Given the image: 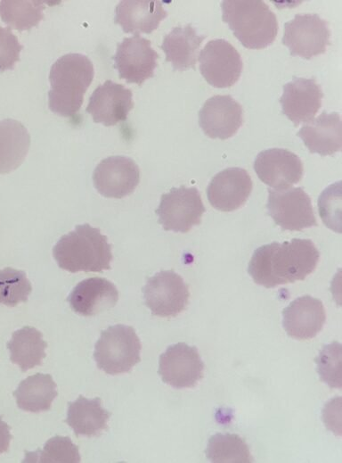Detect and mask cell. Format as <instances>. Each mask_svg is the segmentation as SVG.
I'll return each instance as SVG.
<instances>
[{
    "label": "cell",
    "instance_id": "obj_33",
    "mask_svg": "<svg viewBox=\"0 0 342 463\" xmlns=\"http://www.w3.org/2000/svg\"><path fill=\"white\" fill-rule=\"evenodd\" d=\"M340 182L327 187L318 200L319 213L325 225L333 229L340 230Z\"/></svg>",
    "mask_w": 342,
    "mask_h": 463
},
{
    "label": "cell",
    "instance_id": "obj_22",
    "mask_svg": "<svg viewBox=\"0 0 342 463\" xmlns=\"http://www.w3.org/2000/svg\"><path fill=\"white\" fill-rule=\"evenodd\" d=\"M167 16L162 2L157 0H123L115 9V23L134 35L151 33Z\"/></svg>",
    "mask_w": 342,
    "mask_h": 463
},
{
    "label": "cell",
    "instance_id": "obj_28",
    "mask_svg": "<svg viewBox=\"0 0 342 463\" xmlns=\"http://www.w3.org/2000/svg\"><path fill=\"white\" fill-rule=\"evenodd\" d=\"M44 1L2 0L0 17L10 29L19 31L29 30L44 19Z\"/></svg>",
    "mask_w": 342,
    "mask_h": 463
},
{
    "label": "cell",
    "instance_id": "obj_6",
    "mask_svg": "<svg viewBox=\"0 0 342 463\" xmlns=\"http://www.w3.org/2000/svg\"><path fill=\"white\" fill-rule=\"evenodd\" d=\"M206 208L196 187H173L163 194L156 213L165 230L187 233L200 225Z\"/></svg>",
    "mask_w": 342,
    "mask_h": 463
},
{
    "label": "cell",
    "instance_id": "obj_8",
    "mask_svg": "<svg viewBox=\"0 0 342 463\" xmlns=\"http://www.w3.org/2000/svg\"><path fill=\"white\" fill-rule=\"evenodd\" d=\"M142 292L145 304L154 316L175 318L189 303V286L174 270H161L150 277Z\"/></svg>",
    "mask_w": 342,
    "mask_h": 463
},
{
    "label": "cell",
    "instance_id": "obj_12",
    "mask_svg": "<svg viewBox=\"0 0 342 463\" xmlns=\"http://www.w3.org/2000/svg\"><path fill=\"white\" fill-rule=\"evenodd\" d=\"M159 54L145 37L135 34L125 37L118 45L114 56L115 68L120 79L127 83L141 86L146 79L152 78L158 66Z\"/></svg>",
    "mask_w": 342,
    "mask_h": 463
},
{
    "label": "cell",
    "instance_id": "obj_19",
    "mask_svg": "<svg viewBox=\"0 0 342 463\" xmlns=\"http://www.w3.org/2000/svg\"><path fill=\"white\" fill-rule=\"evenodd\" d=\"M282 326L287 335L297 340L315 337L326 321L322 302L310 295L292 301L282 311Z\"/></svg>",
    "mask_w": 342,
    "mask_h": 463
},
{
    "label": "cell",
    "instance_id": "obj_9",
    "mask_svg": "<svg viewBox=\"0 0 342 463\" xmlns=\"http://www.w3.org/2000/svg\"><path fill=\"white\" fill-rule=\"evenodd\" d=\"M330 37L328 22L318 14H296L284 24L282 44L292 56L309 60L326 52Z\"/></svg>",
    "mask_w": 342,
    "mask_h": 463
},
{
    "label": "cell",
    "instance_id": "obj_7",
    "mask_svg": "<svg viewBox=\"0 0 342 463\" xmlns=\"http://www.w3.org/2000/svg\"><path fill=\"white\" fill-rule=\"evenodd\" d=\"M266 207L282 230L300 231L317 226L311 198L303 187L269 188Z\"/></svg>",
    "mask_w": 342,
    "mask_h": 463
},
{
    "label": "cell",
    "instance_id": "obj_35",
    "mask_svg": "<svg viewBox=\"0 0 342 463\" xmlns=\"http://www.w3.org/2000/svg\"><path fill=\"white\" fill-rule=\"evenodd\" d=\"M12 438L10 426L0 416V455L8 451Z\"/></svg>",
    "mask_w": 342,
    "mask_h": 463
},
{
    "label": "cell",
    "instance_id": "obj_29",
    "mask_svg": "<svg viewBox=\"0 0 342 463\" xmlns=\"http://www.w3.org/2000/svg\"><path fill=\"white\" fill-rule=\"evenodd\" d=\"M206 456L215 463H249L253 461L246 442L235 434H216L208 442Z\"/></svg>",
    "mask_w": 342,
    "mask_h": 463
},
{
    "label": "cell",
    "instance_id": "obj_18",
    "mask_svg": "<svg viewBox=\"0 0 342 463\" xmlns=\"http://www.w3.org/2000/svg\"><path fill=\"white\" fill-rule=\"evenodd\" d=\"M322 97V87L314 79L297 78L283 86L280 103L283 114L298 126L314 120Z\"/></svg>",
    "mask_w": 342,
    "mask_h": 463
},
{
    "label": "cell",
    "instance_id": "obj_15",
    "mask_svg": "<svg viewBox=\"0 0 342 463\" xmlns=\"http://www.w3.org/2000/svg\"><path fill=\"white\" fill-rule=\"evenodd\" d=\"M243 123L241 105L231 95L208 98L199 112V124L210 138L222 140L233 136Z\"/></svg>",
    "mask_w": 342,
    "mask_h": 463
},
{
    "label": "cell",
    "instance_id": "obj_16",
    "mask_svg": "<svg viewBox=\"0 0 342 463\" xmlns=\"http://www.w3.org/2000/svg\"><path fill=\"white\" fill-rule=\"evenodd\" d=\"M253 188L252 179L242 168H227L210 180L207 195L209 203L221 211H232L242 207Z\"/></svg>",
    "mask_w": 342,
    "mask_h": 463
},
{
    "label": "cell",
    "instance_id": "obj_24",
    "mask_svg": "<svg viewBox=\"0 0 342 463\" xmlns=\"http://www.w3.org/2000/svg\"><path fill=\"white\" fill-rule=\"evenodd\" d=\"M110 413L102 408L100 398L79 396L69 402L66 423L76 436H99L108 427Z\"/></svg>",
    "mask_w": 342,
    "mask_h": 463
},
{
    "label": "cell",
    "instance_id": "obj_11",
    "mask_svg": "<svg viewBox=\"0 0 342 463\" xmlns=\"http://www.w3.org/2000/svg\"><path fill=\"white\" fill-rule=\"evenodd\" d=\"M205 365L195 346L172 344L159 356V374L176 389L192 388L203 378Z\"/></svg>",
    "mask_w": 342,
    "mask_h": 463
},
{
    "label": "cell",
    "instance_id": "obj_4",
    "mask_svg": "<svg viewBox=\"0 0 342 463\" xmlns=\"http://www.w3.org/2000/svg\"><path fill=\"white\" fill-rule=\"evenodd\" d=\"M223 21L248 49H263L273 43L278 21L261 0H224L221 4Z\"/></svg>",
    "mask_w": 342,
    "mask_h": 463
},
{
    "label": "cell",
    "instance_id": "obj_27",
    "mask_svg": "<svg viewBox=\"0 0 342 463\" xmlns=\"http://www.w3.org/2000/svg\"><path fill=\"white\" fill-rule=\"evenodd\" d=\"M46 347L41 332L32 327L14 331L7 343L12 363L23 372L42 364Z\"/></svg>",
    "mask_w": 342,
    "mask_h": 463
},
{
    "label": "cell",
    "instance_id": "obj_34",
    "mask_svg": "<svg viewBox=\"0 0 342 463\" xmlns=\"http://www.w3.org/2000/svg\"><path fill=\"white\" fill-rule=\"evenodd\" d=\"M22 48L12 29L0 26V72L14 68Z\"/></svg>",
    "mask_w": 342,
    "mask_h": 463
},
{
    "label": "cell",
    "instance_id": "obj_10",
    "mask_svg": "<svg viewBox=\"0 0 342 463\" xmlns=\"http://www.w3.org/2000/svg\"><path fill=\"white\" fill-rule=\"evenodd\" d=\"M199 62L205 80L218 88L233 86L239 80L243 68L239 52L223 38L208 41L200 52Z\"/></svg>",
    "mask_w": 342,
    "mask_h": 463
},
{
    "label": "cell",
    "instance_id": "obj_5",
    "mask_svg": "<svg viewBox=\"0 0 342 463\" xmlns=\"http://www.w3.org/2000/svg\"><path fill=\"white\" fill-rule=\"evenodd\" d=\"M141 341L132 327L114 325L103 330L94 346L97 368L108 375L128 373L141 360Z\"/></svg>",
    "mask_w": 342,
    "mask_h": 463
},
{
    "label": "cell",
    "instance_id": "obj_20",
    "mask_svg": "<svg viewBox=\"0 0 342 463\" xmlns=\"http://www.w3.org/2000/svg\"><path fill=\"white\" fill-rule=\"evenodd\" d=\"M67 300L76 313L89 317L113 308L118 301V292L110 280L90 277L79 282Z\"/></svg>",
    "mask_w": 342,
    "mask_h": 463
},
{
    "label": "cell",
    "instance_id": "obj_21",
    "mask_svg": "<svg viewBox=\"0 0 342 463\" xmlns=\"http://www.w3.org/2000/svg\"><path fill=\"white\" fill-rule=\"evenodd\" d=\"M310 153L322 156L341 151L342 125L338 112L323 111L316 119L304 124L297 133Z\"/></svg>",
    "mask_w": 342,
    "mask_h": 463
},
{
    "label": "cell",
    "instance_id": "obj_3",
    "mask_svg": "<svg viewBox=\"0 0 342 463\" xmlns=\"http://www.w3.org/2000/svg\"><path fill=\"white\" fill-rule=\"evenodd\" d=\"M53 255L61 269L71 273L109 270L113 258L107 236L89 224L77 225L62 236L53 246Z\"/></svg>",
    "mask_w": 342,
    "mask_h": 463
},
{
    "label": "cell",
    "instance_id": "obj_2",
    "mask_svg": "<svg viewBox=\"0 0 342 463\" xmlns=\"http://www.w3.org/2000/svg\"><path fill=\"white\" fill-rule=\"evenodd\" d=\"M94 75V65L86 55L68 54L57 59L49 73V109L62 117L75 116L83 104L84 95Z\"/></svg>",
    "mask_w": 342,
    "mask_h": 463
},
{
    "label": "cell",
    "instance_id": "obj_32",
    "mask_svg": "<svg viewBox=\"0 0 342 463\" xmlns=\"http://www.w3.org/2000/svg\"><path fill=\"white\" fill-rule=\"evenodd\" d=\"M320 378L331 388H341V344L333 342L325 345L315 359Z\"/></svg>",
    "mask_w": 342,
    "mask_h": 463
},
{
    "label": "cell",
    "instance_id": "obj_30",
    "mask_svg": "<svg viewBox=\"0 0 342 463\" xmlns=\"http://www.w3.org/2000/svg\"><path fill=\"white\" fill-rule=\"evenodd\" d=\"M32 285L24 271L12 268L0 269V304L14 307L27 302Z\"/></svg>",
    "mask_w": 342,
    "mask_h": 463
},
{
    "label": "cell",
    "instance_id": "obj_23",
    "mask_svg": "<svg viewBox=\"0 0 342 463\" xmlns=\"http://www.w3.org/2000/svg\"><path fill=\"white\" fill-rule=\"evenodd\" d=\"M205 38L206 36L198 35L188 24L174 28L166 35L160 47L166 54V61L172 63L175 70L195 69L198 51Z\"/></svg>",
    "mask_w": 342,
    "mask_h": 463
},
{
    "label": "cell",
    "instance_id": "obj_17",
    "mask_svg": "<svg viewBox=\"0 0 342 463\" xmlns=\"http://www.w3.org/2000/svg\"><path fill=\"white\" fill-rule=\"evenodd\" d=\"M133 108L132 91L122 84L106 80L94 89L86 111L94 122L110 127L126 120Z\"/></svg>",
    "mask_w": 342,
    "mask_h": 463
},
{
    "label": "cell",
    "instance_id": "obj_25",
    "mask_svg": "<svg viewBox=\"0 0 342 463\" xmlns=\"http://www.w3.org/2000/svg\"><path fill=\"white\" fill-rule=\"evenodd\" d=\"M30 146V136L20 121H0V174L16 169L25 160Z\"/></svg>",
    "mask_w": 342,
    "mask_h": 463
},
{
    "label": "cell",
    "instance_id": "obj_13",
    "mask_svg": "<svg viewBox=\"0 0 342 463\" xmlns=\"http://www.w3.org/2000/svg\"><path fill=\"white\" fill-rule=\"evenodd\" d=\"M93 180L99 194L107 198L120 199L131 194L140 182V169L126 156H110L94 169Z\"/></svg>",
    "mask_w": 342,
    "mask_h": 463
},
{
    "label": "cell",
    "instance_id": "obj_26",
    "mask_svg": "<svg viewBox=\"0 0 342 463\" xmlns=\"http://www.w3.org/2000/svg\"><path fill=\"white\" fill-rule=\"evenodd\" d=\"M57 386L48 374L37 373L22 380L13 392L19 409L24 411L39 413L51 409L56 398Z\"/></svg>",
    "mask_w": 342,
    "mask_h": 463
},
{
    "label": "cell",
    "instance_id": "obj_31",
    "mask_svg": "<svg viewBox=\"0 0 342 463\" xmlns=\"http://www.w3.org/2000/svg\"><path fill=\"white\" fill-rule=\"evenodd\" d=\"M36 457L28 456L25 461L43 463H78V448L68 436H54L49 439L42 451H37Z\"/></svg>",
    "mask_w": 342,
    "mask_h": 463
},
{
    "label": "cell",
    "instance_id": "obj_14",
    "mask_svg": "<svg viewBox=\"0 0 342 463\" xmlns=\"http://www.w3.org/2000/svg\"><path fill=\"white\" fill-rule=\"evenodd\" d=\"M254 169L258 178L274 189H285L298 183L304 173L300 158L283 148L260 152L255 159Z\"/></svg>",
    "mask_w": 342,
    "mask_h": 463
},
{
    "label": "cell",
    "instance_id": "obj_1",
    "mask_svg": "<svg viewBox=\"0 0 342 463\" xmlns=\"http://www.w3.org/2000/svg\"><path fill=\"white\" fill-rule=\"evenodd\" d=\"M319 259L320 252L309 239L273 242L255 250L248 272L256 284L273 288L304 280L314 271Z\"/></svg>",
    "mask_w": 342,
    "mask_h": 463
}]
</instances>
